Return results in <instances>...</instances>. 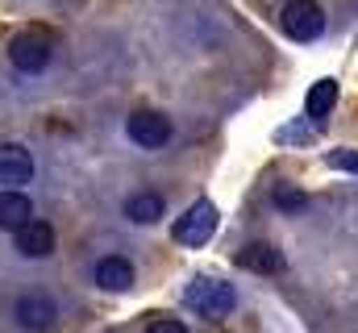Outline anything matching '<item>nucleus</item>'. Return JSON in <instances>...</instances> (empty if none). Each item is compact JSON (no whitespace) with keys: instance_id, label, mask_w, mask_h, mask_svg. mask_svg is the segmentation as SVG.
<instances>
[{"instance_id":"9d476101","label":"nucleus","mask_w":358,"mask_h":333,"mask_svg":"<svg viewBox=\"0 0 358 333\" xmlns=\"http://www.w3.org/2000/svg\"><path fill=\"white\" fill-rule=\"evenodd\" d=\"M25 221H34V200L21 187H0V229L17 234Z\"/></svg>"},{"instance_id":"f03ea898","label":"nucleus","mask_w":358,"mask_h":333,"mask_svg":"<svg viewBox=\"0 0 358 333\" xmlns=\"http://www.w3.org/2000/svg\"><path fill=\"white\" fill-rule=\"evenodd\" d=\"M217 225H221L217 204L200 196V200H192V204L179 213V221L171 225V238H176L179 246H187V250H200V246H208V242H213Z\"/></svg>"},{"instance_id":"ddd939ff","label":"nucleus","mask_w":358,"mask_h":333,"mask_svg":"<svg viewBox=\"0 0 358 333\" xmlns=\"http://www.w3.org/2000/svg\"><path fill=\"white\" fill-rule=\"evenodd\" d=\"M334 104H338V80H317L313 87H308V96H304V113H308L313 121L329 117Z\"/></svg>"},{"instance_id":"39448f33","label":"nucleus","mask_w":358,"mask_h":333,"mask_svg":"<svg viewBox=\"0 0 358 333\" xmlns=\"http://www.w3.org/2000/svg\"><path fill=\"white\" fill-rule=\"evenodd\" d=\"M13 325L21 333H50L59 325V300L50 292H21L13 304Z\"/></svg>"},{"instance_id":"6e6552de","label":"nucleus","mask_w":358,"mask_h":333,"mask_svg":"<svg viewBox=\"0 0 358 333\" xmlns=\"http://www.w3.org/2000/svg\"><path fill=\"white\" fill-rule=\"evenodd\" d=\"M34 179V155L21 142H0V187H21Z\"/></svg>"},{"instance_id":"dca6fc26","label":"nucleus","mask_w":358,"mask_h":333,"mask_svg":"<svg viewBox=\"0 0 358 333\" xmlns=\"http://www.w3.org/2000/svg\"><path fill=\"white\" fill-rule=\"evenodd\" d=\"M146 333H192V330H187L183 321H176V317H163V321H150Z\"/></svg>"},{"instance_id":"f8f14e48","label":"nucleus","mask_w":358,"mask_h":333,"mask_svg":"<svg viewBox=\"0 0 358 333\" xmlns=\"http://www.w3.org/2000/svg\"><path fill=\"white\" fill-rule=\"evenodd\" d=\"M125 217H129L134 225H155V221L163 217V196H159V192H134V196L125 200Z\"/></svg>"},{"instance_id":"2eb2a0df","label":"nucleus","mask_w":358,"mask_h":333,"mask_svg":"<svg viewBox=\"0 0 358 333\" xmlns=\"http://www.w3.org/2000/svg\"><path fill=\"white\" fill-rule=\"evenodd\" d=\"M275 208H283V213H300V208H304V196H300V192H275Z\"/></svg>"},{"instance_id":"f257e3e1","label":"nucleus","mask_w":358,"mask_h":333,"mask_svg":"<svg viewBox=\"0 0 358 333\" xmlns=\"http://www.w3.org/2000/svg\"><path fill=\"white\" fill-rule=\"evenodd\" d=\"M183 304L204 321H225L238 309V288L229 279H217V275H196L183 288Z\"/></svg>"},{"instance_id":"0eeeda50","label":"nucleus","mask_w":358,"mask_h":333,"mask_svg":"<svg viewBox=\"0 0 358 333\" xmlns=\"http://www.w3.org/2000/svg\"><path fill=\"white\" fill-rule=\"evenodd\" d=\"M134 279H138V271H134V262H129L125 254H104V258H96V267H92V283H96L100 292H108V296L129 292Z\"/></svg>"},{"instance_id":"1a4fd4ad","label":"nucleus","mask_w":358,"mask_h":333,"mask_svg":"<svg viewBox=\"0 0 358 333\" xmlns=\"http://www.w3.org/2000/svg\"><path fill=\"white\" fill-rule=\"evenodd\" d=\"M13 246L21 258H50L55 254V225L50 221H25L13 234Z\"/></svg>"},{"instance_id":"423d86ee","label":"nucleus","mask_w":358,"mask_h":333,"mask_svg":"<svg viewBox=\"0 0 358 333\" xmlns=\"http://www.w3.org/2000/svg\"><path fill=\"white\" fill-rule=\"evenodd\" d=\"M279 25L292 42H313L325 34V4L321 0H287L279 8Z\"/></svg>"},{"instance_id":"4468645a","label":"nucleus","mask_w":358,"mask_h":333,"mask_svg":"<svg viewBox=\"0 0 358 333\" xmlns=\"http://www.w3.org/2000/svg\"><path fill=\"white\" fill-rule=\"evenodd\" d=\"M325 163L334 166V171H350V175H358V150H329Z\"/></svg>"},{"instance_id":"7ed1b4c3","label":"nucleus","mask_w":358,"mask_h":333,"mask_svg":"<svg viewBox=\"0 0 358 333\" xmlns=\"http://www.w3.org/2000/svg\"><path fill=\"white\" fill-rule=\"evenodd\" d=\"M55 59V38L46 29H25L8 42V63L21 71V76H42Z\"/></svg>"},{"instance_id":"20e7f679","label":"nucleus","mask_w":358,"mask_h":333,"mask_svg":"<svg viewBox=\"0 0 358 333\" xmlns=\"http://www.w3.org/2000/svg\"><path fill=\"white\" fill-rule=\"evenodd\" d=\"M125 138H129L138 150H163V146H171L176 125H171V117L159 113V108H134V113L125 117Z\"/></svg>"},{"instance_id":"9b49d317","label":"nucleus","mask_w":358,"mask_h":333,"mask_svg":"<svg viewBox=\"0 0 358 333\" xmlns=\"http://www.w3.org/2000/svg\"><path fill=\"white\" fill-rule=\"evenodd\" d=\"M238 262H242L246 271H255V275H275V271H283V254L271 246V242H250V246L238 254Z\"/></svg>"}]
</instances>
